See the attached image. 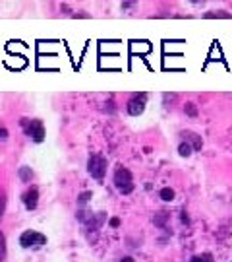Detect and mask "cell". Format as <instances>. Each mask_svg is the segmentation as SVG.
I'll return each mask as SVG.
<instances>
[{
    "label": "cell",
    "instance_id": "11",
    "mask_svg": "<svg viewBox=\"0 0 232 262\" xmlns=\"http://www.w3.org/2000/svg\"><path fill=\"white\" fill-rule=\"evenodd\" d=\"M178 151H180L182 158H190V155H192V146H190L188 142H182L180 148H178Z\"/></svg>",
    "mask_w": 232,
    "mask_h": 262
},
{
    "label": "cell",
    "instance_id": "7",
    "mask_svg": "<svg viewBox=\"0 0 232 262\" xmlns=\"http://www.w3.org/2000/svg\"><path fill=\"white\" fill-rule=\"evenodd\" d=\"M182 136L186 138V140H190V142L194 144V148H196V150H199V148H201V138L197 136L196 132H190V130H188V132H184Z\"/></svg>",
    "mask_w": 232,
    "mask_h": 262
},
{
    "label": "cell",
    "instance_id": "9",
    "mask_svg": "<svg viewBox=\"0 0 232 262\" xmlns=\"http://www.w3.org/2000/svg\"><path fill=\"white\" fill-rule=\"evenodd\" d=\"M159 194H161V198L167 200V202H172V200H174V190H172V188H169V187L161 188Z\"/></svg>",
    "mask_w": 232,
    "mask_h": 262
},
{
    "label": "cell",
    "instance_id": "14",
    "mask_svg": "<svg viewBox=\"0 0 232 262\" xmlns=\"http://www.w3.org/2000/svg\"><path fill=\"white\" fill-rule=\"evenodd\" d=\"M167 218H169V214H167V212H161L159 216L155 218V224L163 227V225H165V222H167Z\"/></svg>",
    "mask_w": 232,
    "mask_h": 262
},
{
    "label": "cell",
    "instance_id": "12",
    "mask_svg": "<svg viewBox=\"0 0 232 262\" xmlns=\"http://www.w3.org/2000/svg\"><path fill=\"white\" fill-rule=\"evenodd\" d=\"M4 256H6V239L0 233V262L4 260Z\"/></svg>",
    "mask_w": 232,
    "mask_h": 262
},
{
    "label": "cell",
    "instance_id": "16",
    "mask_svg": "<svg viewBox=\"0 0 232 262\" xmlns=\"http://www.w3.org/2000/svg\"><path fill=\"white\" fill-rule=\"evenodd\" d=\"M89 196H91V192H84V194L80 196V202H82V204H86L87 200H89Z\"/></svg>",
    "mask_w": 232,
    "mask_h": 262
},
{
    "label": "cell",
    "instance_id": "15",
    "mask_svg": "<svg viewBox=\"0 0 232 262\" xmlns=\"http://www.w3.org/2000/svg\"><path fill=\"white\" fill-rule=\"evenodd\" d=\"M4 208H6V196H4V192L0 190V220H2V214H4Z\"/></svg>",
    "mask_w": 232,
    "mask_h": 262
},
{
    "label": "cell",
    "instance_id": "5",
    "mask_svg": "<svg viewBox=\"0 0 232 262\" xmlns=\"http://www.w3.org/2000/svg\"><path fill=\"white\" fill-rule=\"evenodd\" d=\"M145 93H141V95H135L134 99L128 103V113L130 115H134V117H137V115H141L143 113V109H145Z\"/></svg>",
    "mask_w": 232,
    "mask_h": 262
},
{
    "label": "cell",
    "instance_id": "17",
    "mask_svg": "<svg viewBox=\"0 0 232 262\" xmlns=\"http://www.w3.org/2000/svg\"><path fill=\"white\" fill-rule=\"evenodd\" d=\"M8 138V130L6 128H0V140H6Z\"/></svg>",
    "mask_w": 232,
    "mask_h": 262
},
{
    "label": "cell",
    "instance_id": "1",
    "mask_svg": "<svg viewBox=\"0 0 232 262\" xmlns=\"http://www.w3.org/2000/svg\"><path fill=\"white\" fill-rule=\"evenodd\" d=\"M114 185L116 188L122 192V194H130L132 190H134V179H132V173L128 171V169H124V167H118L116 171H114Z\"/></svg>",
    "mask_w": 232,
    "mask_h": 262
},
{
    "label": "cell",
    "instance_id": "4",
    "mask_svg": "<svg viewBox=\"0 0 232 262\" xmlns=\"http://www.w3.org/2000/svg\"><path fill=\"white\" fill-rule=\"evenodd\" d=\"M87 169H89V175L93 177V179H103L105 177V171H107V162H105V158H101V155H91L89 158V163H87Z\"/></svg>",
    "mask_w": 232,
    "mask_h": 262
},
{
    "label": "cell",
    "instance_id": "18",
    "mask_svg": "<svg viewBox=\"0 0 232 262\" xmlns=\"http://www.w3.org/2000/svg\"><path fill=\"white\" fill-rule=\"evenodd\" d=\"M186 109H188V113H190V115H196V109L192 107V103H188V107H186Z\"/></svg>",
    "mask_w": 232,
    "mask_h": 262
},
{
    "label": "cell",
    "instance_id": "6",
    "mask_svg": "<svg viewBox=\"0 0 232 262\" xmlns=\"http://www.w3.org/2000/svg\"><path fill=\"white\" fill-rule=\"evenodd\" d=\"M37 200H39V192H37V188H29V190L24 194V204H25L27 210H35Z\"/></svg>",
    "mask_w": 232,
    "mask_h": 262
},
{
    "label": "cell",
    "instance_id": "2",
    "mask_svg": "<svg viewBox=\"0 0 232 262\" xmlns=\"http://www.w3.org/2000/svg\"><path fill=\"white\" fill-rule=\"evenodd\" d=\"M22 126H24L25 134L33 138L35 142H41L45 138V126L39 119H22Z\"/></svg>",
    "mask_w": 232,
    "mask_h": 262
},
{
    "label": "cell",
    "instance_id": "10",
    "mask_svg": "<svg viewBox=\"0 0 232 262\" xmlns=\"http://www.w3.org/2000/svg\"><path fill=\"white\" fill-rule=\"evenodd\" d=\"M20 179H22L24 183L31 181V179H33V171H31L29 167H22V169H20Z\"/></svg>",
    "mask_w": 232,
    "mask_h": 262
},
{
    "label": "cell",
    "instance_id": "8",
    "mask_svg": "<svg viewBox=\"0 0 232 262\" xmlns=\"http://www.w3.org/2000/svg\"><path fill=\"white\" fill-rule=\"evenodd\" d=\"M190 262H215V260H213V254L203 252V254H196V256H192Z\"/></svg>",
    "mask_w": 232,
    "mask_h": 262
},
{
    "label": "cell",
    "instance_id": "13",
    "mask_svg": "<svg viewBox=\"0 0 232 262\" xmlns=\"http://www.w3.org/2000/svg\"><path fill=\"white\" fill-rule=\"evenodd\" d=\"M205 18H230V14H226V12H222V10H219V12L205 14Z\"/></svg>",
    "mask_w": 232,
    "mask_h": 262
},
{
    "label": "cell",
    "instance_id": "19",
    "mask_svg": "<svg viewBox=\"0 0 232 262\" xmlns=\"http://www.w3.org/2000/svg\"><path fill=\"white\" fill-rule=\"evenodd\" d=\"M122 262H134V258H130V256H124Z\"/></svg>",
    "mask_w": 232,
    "mask_h": 262
},
{
    "label": "cell",
    "instance_id": "3",
    "mask_svg": "<svg viewBox=\"0 0 232 262\" xmlns=\"http://www.w3.org/2000/svg\"><path fill=\"white\" fill-rule=\"evenodd\" d=\"M45 243H47V237L43 233H37V231H24L20 237V245L24 249H39Z\"/></svg>",
    "mask_w": 232,
    "mask_h": 262
}]
</instances>
